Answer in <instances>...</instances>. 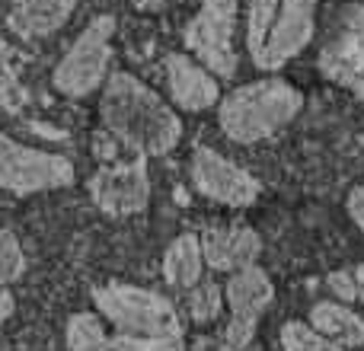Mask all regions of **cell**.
<instances>
[{"mask_svg": "<svg viewBox=\"0 0 364 351\" xmlns=\"http://www.w3.org/2000/svg\"><path fill=\"white\" fill-rule=\"evenodd\" d=\"M68 351H188L182 335L144 339V335L109 333L96 313H77L68 323Z\"/></svg>", "mask_w": 364, "mask_h": 351, "instance_id": "obj_12", "label": "cell"}, {"mask_svg": "<svg viewBox=\"0 0 364 351\" xmlns=\"http://www.w3.org/2000/svg\"><path fill=\"white\" fill-rule=\"evenodd\" d=\"M320 70L329 83L364 102V0H352L320 51Z\"/></svg>", "mask_w": 364, "mask_h": 351, "instance_id": "obj_7", "label": "cell"}, {"mask_svg": "<svg viewBox=\"0 0 364 351\" xmlns=\"http://www.w3.org/2000/svg\"><path fill=\"white\" fill-rule=\"evenodd\" d=\"M195 351H233V348H227V345H211V342H201Z\"/></svg>", "mask_w": 364, "mask_h": 351, "instance_id": "obj_26", "label": "cell"}, {"mask_svg": "<svg viewBox=\"0 0 364 351\" xmlns=\"http://www.w3.org/2000/svg\"><path fill=\"white\" fill-rule=\"evenodd\" d=\"M26 271V259H23V246L19 239L13 237L10 230H0V323L13 313V294H10V284L16 278H23Z\"/></svg>", "mask_w": 364, "mask_h": 351, "instance_id": "obj_18", "label": "cell"}, {"mask_svg": "<svg viewBox=\"0 0 364 351\" xmlns=\"http://www.w3.org/2000/svg\"><path fill=\"white\" fill-rule=\"evenodd\" d=\"M188 320L192 323H211L218 320L220 303H224V291L214 284V278H201L198 284L188 288Z\"/></svg>", "mask_w": 364, "mask_h": 351, "instance_id": "obj_19", "label": "cell"}, {"mask_svg": "<svg viewBox=\"0 0 364 351\" xmlns=\"http://www.w3.org/2000/svg\"><path fill=\"white\" fill-rule=\"evenodd\" d=\"M304 93L282 77H265L230 90L218 102L220 131L237 144H259L282 134L301 115Z\"/></svg>", "mask_w": 364, "mask_h": 351, "instance_id": "obj_2", "label": "cell"}, {"mask_svg": "<svg viewBox=\"0 0 364 351\" xmlns=\"http://www.w3.org/2000/svg\"><path fill=\"white\" fill-rule=\"evenodd\" d=\"M74 13V0H16L6 13V26L23 38H38L61 29Z\"/></svg>", "mask_w": 364, "mask_h": 351, "instance_id": "obj_15", "label": "cell"}, {"mask_svg": "<svg viewBox=\"0 0 364 351\" xmlns=\"http://www.w3.org/2000/svg\"><path fill=\"white\" fill-rule=\"evenodd\" d=\"M87 188H90V198L96 201V207H100L102 214H109V217L141 214L147 207V201H151L147 157L134 153V160L102 166L100 173L90 176Z\"/></svg>", "mask_w": 364, "mask_h": 351, "instance_id": "obj_9", "label": "cell"}, {"mask_svg": "<svg viewBox=\"0 0 364 351\" xmlns=\"http://www.w3.org/2000/svg\"><path fill=\"white\" fill-rule=\"evenodd\" d=\"M164 70H166L170 96L179 109H186V112H205V109H214L220 102L218 80H214V74L201 61H195L188 55H166Z\"/></svg>", "mask_w": 364, "mask_h": 351, "instance_id": "obj_13", "label": "cell"}, {"mask_svg": "<svg viewBox=\"0 0 364 351\" xmlns=\"http://www.w3.org/2000/svg\"><path fill=\"white\" fill-rule=\"evenodd\" d=\"M224 301L230 307V326L224 333V345L233 351H243L256 335L259 316L275 301V284L265 275V269H259L252 262L246 269L230 271V278L224 284Z\"/></svg>", "mask_w": 364, "mask_h": 351, "instance_id": "obj_8", "label": "cell"}, {"mask_svg": "<svg viewBox=\"0 0 364 351\" xmlns=\"http://www.w3.org/2000/svg\"><path fill=\"white\" fill-rule=\"evenodd\" d=\"M201 256L211 271H237L259 259L262 239L250 227H211L198 237Z\"/></svg>", "mask_w": 364, "mask_h": 351, "instance_id": "obj_14", "label": "cell"}, {"mask_svg": "<svg viewBox=\"0 0 364 351\" xmlns=\"http://www.w3.org/2000/svg\"><path fill=\"white\" fill-rule=\"evenodd\" d=\"M188 173H192V185L205 198L227 207H250L262 195V182L256 176H250L243 166H237L211 147H195Z\"/></svg>", "mask_w": 364, "mask_h": 351, "instance_id": "obj_10", "label": "cell"}, {"mask_svg": "<svg viewBox=\"0 0 364 351\" xmlns=\"http://www.w3.org/2000/svg\"><path fill=\"white\" fill-rule=\"evenodd\" d=\"M310 326L329 342L342 348H361L364 345V316L355 313L348 303L342 301H320L310 310Z\"/></svg>", "mask_w": 364, "mask_h": 351, "instance_id": "obj_16", "label": "cell"}, {"mask_svg": "<svg viewBox=\"0 0 364 351\" xmlns=\"http://www.w3.org/2000/svg\"><path fill=\"white\" fill-rule=\"evenodd\" d=\"M93 303L102 320L112 323L115 333L144 335V339L182 335L176 307L157 291L134 288V284H102L93 291Z\"/></svg>", "mask_w": 364, "mask_h": 351, "instance_id": "obj_3", "label": "cell"}, {"mask_svg": "<svg viewBox=\"0 0 364 351\" xmlns=\"http://www.w3.org/2000/svg\"><path fill=\"white\" fill-rule=\"evenodd\" d=\"M316 36V0H282L265 45L252 64L259 70H282L291 58H297Z\"/></svg>", "mask_w": 364, "mask_h": 351, "instance_id": "obj_11", "label": "cell"}, {"mask_svg": "<svg viewBox=\"0 0 364 351\" xmlns=\"http://www.w3.org/2000/svg\"><path fill=\"white\" fill-rule=\"evenodd\" d=\"M326 284H329V291L336 294V301H342V303L358 301V288H355V275H352V271H329Z\"/></svg>", "mask_w": 364, "mask_h": 351, "instance_id": "obj_23", "label": "cell"}, {"mask_svg": "<svg viewBox=\"0 0 364 351\" xmlns=\"http://www.w3.org/2000/svg\"><path fill=\"white\" fill-rule=\"evenodd\" d=\"M74 182V163L58 153L26 147L0 134V188L16 195L61 188Z\"/></svg>", "mask_w": 364, "mask_h": 351, "instance_id": "obj_6", "label": "cell"}, {"mask_svg": "<svg viewBox=\"0 0 364 351\" xmlns=\"http://www.w3.org/2000/svg\"><path fill=\"white\" fill-rule=\"evenodd\" d=\"M346 207H348V217L355 220V227H358L361 237H364V182H361V185H355L352 192H348Z\"/></svg>", "mask_w": 364, "mask_h": 351, "instance_id": "obj_24", "label": "cell"}, {"mask_svg": "<svg viewBox=\"0 0 364 351\" xmlns=\"http://www.w3.org/2000/svg\"><path fill=\"white\" fill-rule=\"evenodd\" d=\"M282 348L284 351H346L342 345L329 342L326 335H320L304 320H291L282 326Z\"/></svg>", "mask_w": 364, "mask_h": 351, "instance_id": "obj_21", "label": "cell"}, {"mask_svg": "<svg viewBox=\"0 0 364 351\" xmlns=\"http://www.w3.org/2000/svg\"><path fill=\"white\" fill-rule=\"evenodd\" d=\"M240 0H201V10L188 19L186 48L211 70L214 77L230 80L237 74V48H233V29H237Z\"/></svg>", "mask_w": 364, "mask_h": 351, "instance_id": "obj_4", "label": "cell"}, {"mask_svg": "<svg viewBox=\"0 0 364 351\" xmlns=\"http://www.w3.org/2000/svg\"><path fill=\"white\" fill-rule=\"evenodd\" d=\"M100 115L106 131L141 157H164L182 138L179 115L132 74H112L106 80Z\"/></svg>", "mask_w": 364, "mask_h": 351, "instance_id": "obj_1", "label": "cell"}, {"mask_svg": "<svg viewBox=\"0 0 364 351\" xmlns=\"http://www.w3.org/2000/svg\"><path fill=\"white\" fill-rule=\"evenodd\" d=\"M201 269H205V256H201V243L195 233H182L164 252V278L170 288H192L201 281Z\"/></svg>", "mask_w": 364, "mask_h": 351, "instance_id": "obj_17", "label": "cell"}, {"mask_svg": "<svg viewBox=\"0 0 364 351\" xmlns=\"http://www.w3.org/2000/svg\"><path fill=\"white\" fill-rule=\"evenodd\" d=\"M10 64H13V51L6 48V42L0 38V112H10V109L23 106V99H26V93L19 90Z\"/></svg>", "mask_w": 364, "mask_h": 351, "instance_id": "obj_22", "label": "cell"}, {"mask_svg": "<svg viewBox=\"0 0 364 351\" xmlns=\"http://www.w3.org/2000/svg\"><path fill=\"white\" fill-rule=\"evenodd\" d=\"M352 275H355V288H358V303H364V262L352 271Z\"/></svg>", "mask_w": 364, "mask_h": 351, "instance_id": "obj_25", "label": "cell"}, {"mask_svg": "<svg viewBox=\"0 0 364 351\" xmlns=\"http://www.w3.org/2000/svg\"><path fill=\"white\" fill-rule=\"evenodd\" d=\"M112 32H115V19L112 16H96L87 29L80 32L70 51L64 55V61L55 68V87L64 96H80L93 93L109 70V58H112Z\"/></svg>", "mask_w": 364, "mask_h": 351, "instance_id": "obj_5", "label": "cell"}, {"mask_svg": "<svg viewBox=\"0 0 364 351\" xmlns=\"http://www.w3.org/2000/svg\"><path fill=\"white\" fill-rule=\"evenodd\" d=\"M282 0H250V10H246V48L256 58L265 45L272 23H275V13Z\"/></svg>", "mask_w": 364, "mask_h": 351, "instance_id": "obj_20", "label": "cell"}]
</instances>
